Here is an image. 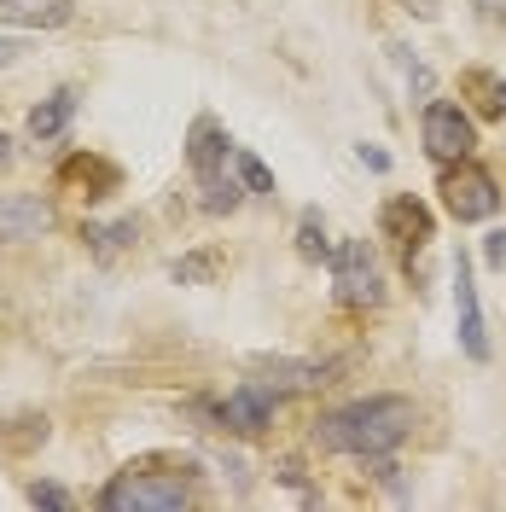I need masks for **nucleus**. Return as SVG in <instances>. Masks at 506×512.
<instances>
[{
	"label": "nucleus",
	"instance_id": "1",
	"mask_svg": "<svg viewBox=\"0 0 506 512\" xmlns=\"http://www.w3.org/2000/svg\"><path fill=\"white\" fill-rule=\"evenodd\" d=\"M413 402L408 396H361V402H344L315 425V443L326 454H355V460H373V454H390V448L408 443L413 431Z\"/></svg>",
	"mask_w": 506,
	"mask_h": 512
},
{
	"label": "nucleus",
	"instance_id": "2",
	"mask_svg": "<svg viewBox=\"0 0 506 512\" xmlns=\"http://www.w3.org/2000/svg\"><path fill=\"white\" fill-rule=\"evenodd\" d=\"M99 507L105 512H181L198 507V489L187 472H146V466H128L99 489Z\"/></svg>",
	"mask_w": 506,
	"mask_h": 512
},
{
	"label": "nucleus",
	"instance_id": "3",
	"mask_svg": "<svg viewBox=\"0 0 506 512\" xmlns=\"http://www.w3.org/2000/svg\"><path fill=\"white\" fill-rule=\"evenodd\" d=\"M187 163H192V175H198L204 210H210V216H227V210L239 204V181L227 175V163H233V140H227V128L216 123V117H198V123H192Z\"/></svg>",
	"mask_w": 506,
	"mask_h": 512
},
{
	"label": "nucleus",
	"instance_id": "4",
	"mask_svg": "<svg viewBox=\"0 0 506 512\" xmlns=\"http://www.w3.org/2000/svg\"><path fill=\"white\" fill-rule=\"evenodd\" d=\"M326 268H332V297L344 309H379L384 303V274L367 239H344L338 251L326 256Z\"/></svg>",
	"mask_w": 506,
	"mask_h": 512
},
{
	"label": "nucleus",
	"instance_id": "5",
	"mask_svg": "<svg viewBox=\"0 0 506 512\" xmlns=\"http://www.w3.org/2000/svg\"><path fill=\"white\" fill-rule=\"evenodd\" d=\"M437 192H443V210L454 216V222H489V216L501 210V187H495V175H489L483 163H472V158L443 163Z\"/></svg>",
	"mask_w": 506,
	"mask_h": 512
},
{
	"label": "nucleus",
	"instance_id": "6",
	"mask_svg": "<svg viewBox=\"0 0 506 512\" xmlns=\"http://www.w3.org/2000/svg\"><path fill=\"white\" fill-rule=\"evenodd\" d=\"M419 140L437 163H460L477 152V128H472V111L454 105V99H431L425 117H419Z\"/></svg>",
	"mask_w": 506,
	"mask_h": 512
},
{
	"label": "nucleus",
	"instance_id": "7",
	"mask_svg": "<svg viewBox=\"0 0 506 512\" xmlns=\"http://www.w3.org/2000/svg\"><path fill=\"white\" fill-rule=\"evenodd\" d=\"M379 233L402 251V262L413 268V256L437 239V216H431L413 192H396V198H384V210H379Z\"/></svg>",
	"mask_w": 506,
	"mask_h": 512
},
{
	"label": "nucleus",
	"instance_id": "8",
	"mask_svg": "<svg viewBox=\"0 0 506 512\" xmlns=\"http://www.w3.org/2000/svg\"><path fill=\"white\" fill-rule=\"evenodd\" d=\"M280 414V390L262 379H245L239 390H227L222 402H216V425L227 431H239V437H256V431H268Z\"/></svg>",
	"mask_w": 506,
	"mask_h": 512
},
{
	"label": "nucleus",
	"instance_id": "9",
	"mask_svg": "<svg viewBox=\"0 0 506 512\" xmlns=\"http://www.w3.org/2000/svg\"><path fill=\"white\" fill-rule=\"evenodd\" d=\"M454 326H460V350L472 361H489V332H483V303H477L472 256H454Z\"/></svg>",
	"mask_w": 506,
	"mask_h": 512
},
{
	"label": "nucleus",
	"instance_id": "10",
	"mask_svg": "<svg viewBox=\"0 0 506 512\" xmlns=\"http://www.w3.org/2000/svg\"><path fill=\"white\" fill-rule=\"evenodd\" d=\"M262 384H274V390H320V384H332V361H291V355H256L251 361Z\"/></svg>",
	"mask_w": 506,
	"mask_h": 512
},
{
	"label": "nucleus",
	"instance_id": "11",
	"mask_svg": "<svg viewBox=\"0 0 506 512\" xmlns=\"http://www.w3.org/2000/svg\"><path fill=\"white\" fill-rule=\"evenodd\" d=\"M53 227V204L41 192H18V198H0V239H35Z\"/></svg>",
	"mask_w": 506,
	"mask_h": 512
},
{
	"label": "nucleus",
	"instance_id": "12",
	"mask_svg": "<svg viewBox=\"0 0 506 512\" xmlns=\"http://www.w3.org/2000/svg\"><path fill=\"white\" fill-rule=\"evenodd\" d=\"M70 123H76V94L59 88L53 99H41L30 117H24V134H30L35 146H59L64 134H70Z\"/></svg>",
	"mask_w": 506,
	"mask_h": 512
},
{
	"label": "nucleus",
	"instance_id": "13",
	"mask_svg": "<svg viewBox=\"0 0 506 512\" xmlns=\"http://www.w3.org/2000/svg\"><path fill=\"white\" fill-rule=\"evenodd\" d=\"M59 187H82V198H105V192L123 187V169L94 158V152H76V158L59 169Z\"/></svg>",
	"mask_w": 506,
	"mask_h": 512
},
{
	"label": "nucleus",
	"instance_id": "14",
	"mask_svg": "<svg viewBox=\"0 0 506 512\" xmlns=\"http://www.w3.org/2000/svg\"><path fill=\"white\" fill-rule=\"evenodd\" d=\"M76 18L70 0H0V24L12 30H64Z\"/></svg>",
	"mask_w": 506,
	"mask_h": 512
},
{
	"label": "nucleus",
	"instance_id": "15",
	"mask_svg": "<svg viewBox=\"0 0 506 512\" xmlns=\"http://www.w3.org/2000/svg\"><path fill=\"white\" fill-rule=\"evenodd\" d=\"M460 94L472 99L477 117H489V123H506V76H501V70H489V64H472V70H460Z\"/></svg>",
	"mask_w": 506,
	"mask_h": 512
},
{
	"label": "nucleus",
	"instance_id": "16",
	"mask_svg": "<svg viewBox=\"0 0 506 512\" xmlns=\"http://www.w3.org/2000/svg\"><path fill=\"white\" fill-rule=\"evenodd\" d=\"M88 239V251L94 256H117V251H128L134 239H140V227H134V216H123V222H105V227H88L82 233Z\"/></svg>",
	"mask_w": 506,
	"mask_h": 512
},
{
	"label": "nucleus",
	"instance_id": "17",
	"mask_svg": "<svg viewBox=\"0 0 506 512\" xmlns=\"http://www.w3.org/2000/svg\"><path fill=\"white\" fill-rule=\"evenodd\" d=\"M297 256H303V262H326V256H332V245H326V222H320L315 204L297 216Z\"/></svg>",
	"mask_w": 506,
	"mask_h": 512
},
{
	"label": "nucleus",
	"instance_id": "18",
	"mask_svg": "<svg viewBox=\"0 0 506 512\" xmlns=\"http://www.w3.org/2000/svg\"><path fill=\"white\" fill-rule=\"evenodd\" d=\"M233 175H239V187L245 192H262V198H274V175H268V163L245 152V146H233Z\"/></svg>",
	"mask_w": 506,
	"mask_h": 512
},
{
	"label": "nucleus",
	"instance_id": "19",
	"mask_svg": "<svg viewBox=\"0 0 506 512\" xmlns=\"http://www.w3.org/2000/svg\"><path fill=\"white\" fill-rule=\"evenodd\" d=\"M216 268H222V251H198V256H181V262H175L169 274H175L181 286H204V280H210Z\"/></svg>",
	"mask_w": 506,
	"mask_h": 512
},
{
	"label": "nucleus",
	"instance_id": "20",
	"mask_svg": "<svg viewBox=\"0 0 506 512\" xmlns=\"http://www.w3.org/2000/svg\"><path fill=\"white\" fill-rule=\"evenodd\" d=\"M30 507H53V512H70V507H76V495H70L64 483H30Z\"/></svg>",
	"mask_w": 506,
	"mask_h": 512
},
{
	"label": "nucleus",
	"instance_id": "21",
	"mask_svg": "<svg viewBox=\"0 0 506 512\" xmlns=\"http://www.w3.org/2000/svg\"><path fill=\"white\" fill-rule=\"evenodd\" d=\"M355 158L367 163V169H379V175L390 169V152H384V146H373V140H361V146H355Z\"/></svg>",
	"mask_w": 506,
	"mask_h": 512
},
{
	"label": "nucleus",
	"instance_id": "22",
	"mask_svg": "<svg viewBox=\"0 0 506 512\" xmlns=\"http://www.w3.org/2000/svg\"><path fill=\"white\" fill-rule=\"evenodd\" d=\"M483 256H489V268H506V227H495V233L483 239Z\"/></svg>",
	"mask_w": 506,
	"mask_h": 512
},
{
	"label": "nucleus",
	"instance_id": "23",
	"mask_svg": "<svg viewBox=\"0 0 506 512\" xmlns=\"http://www.w3.org/2000/svg\"><path fill=\"white\" fill-rule=\"evenodd\" d=\"M477 18H483L489 30H506V0H477Z\"/></svg>",
	"mask_w": 506,
	"mask_h": 512
},
{
	"label": "nucleus",
	"instance_id": "24",
	"mask_svg": "<svg viewBox=\"0 0 506 512\" xmlns=\"http://www.w3.org/2000/svg\"><path fill=\"white\" fill-rule=\"evenodd\" d=\"M18 53H24V41H12V35H0V70H6V64L18 59Z\"/></svg>",
	"mask_w": 506,
	"mask_h": 512
},
{
	"label": "nucleus",
	"instance_id": "25",
	"mask_svg": "<svg viewBox=\"0 0 506 512\" xmlns=\"http://www.w3.org/2000/svg\"><path fill=\"white\" fill-rule=\"evenodd\" d=\"M12 169V140H6V128H0V175Z\"/></svg>",
	"mask_w": 506,
	"mask_h": 512
}]
</instances>
